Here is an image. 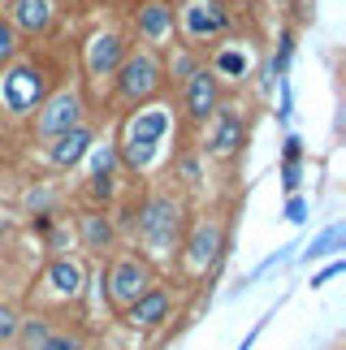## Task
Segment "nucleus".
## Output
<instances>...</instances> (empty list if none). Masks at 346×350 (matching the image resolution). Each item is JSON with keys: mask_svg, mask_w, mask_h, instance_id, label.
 I'll list each match as a JSON object with an SVG mask.
<instances>
[{"mask_svg": "<svg viewBox=\"0 0 346 350\" xmlns=\"http://www.w3.org/2000/svg\"><path fill=\"white\" fill-rule=\"evenodd\" d=\"M165 130H169V113L165 109H148V113H139V117H130V126H126V160L135 169H143L152 160L156 152V143L165 139Z\"/></svg>", "mask_w": 346, "mask_h": 350, "instance_id": "f257e3e1", "label": "nucleus"}, {"mask_svg": "<svg viewBox=\"0 0 346 350\" xmlns=\"http://www.w3.org/2000/svg\"><path fill=\"white\" fill-rule=\"evenodd\" d=\"M178 221H182V212L173 199H148V208L139 217V234L156 255H165L173 247V238H178Z\"/></svg>", "mask_w": 346, "mask_h": 350, "instance_id": "f03ea898", "label": "nucleus"}, {"mask_svg": "<svg viewBox=\"0 0 346 350\" xmlns=\"http://www.w3.org/2000/svg\"><path fill=\"white\" fill-rule=\"evenodd\" d=\"M156 87H161V65L148 52L126 57L117 65V91H122V100H148V96H156Z\"/></svg>", "mask_w": 346, "mask_h": 350, "instance_id": "7ed1b4c3", "label": "nucleus"}, {"mask_svg": "<svg viewBox=\"0 0 346 350\" xmlns=\"http://www.w3.org/2000/svg\"><path fill=\"white\" fill-rule=\"evenodd\" d=\"M0 100H5V109H13V113L35 109V104L44 100V74L31 70V65H18L9 78H0Z\"/></svg>", "mask_w": 346, "mask_h": 350, "instance_id": "20e7f679", "label": "nucleus"}, {"mask_svg": "<svg viewBox=\"0 0 346 350\" xmlns=\"http://www.w3.org/2000/svg\"><path fill=\"white\" fill-rule=\"evenodd\" d=\"M182 26H186V35H191L195 44H204V39L221 35L225 26H230V13H225L221 0H186L182 5Z\"/></svg>", "mask_w": 346, "mask_h": 350, "instance_id": "39448f33", "label": "nucleus"}, {"mask_svg": "<svg viewBox=\"0 0 346 350\" xmlns=\"http://www.w3.org/2000/svg\"><path fill=\"white\" fill-rule=\"evenodd\" d=\"M78 113H83V104H78L74 91H61V96H52V100H48V109L39 113V134L57 139V134L74 130V126H78Z\"/></svg>", "mask_w": 346, "mask_h": 350, "instance_id": "423d86ee", "label": "nucleus"}, {"mask_svg": "<svg viewBox=\"0 0 346 350\" xmlns=\"http://www.w3.org/2000/svg\"><path fill=\"white\" fill-rule=\"evenodd\" d=\"M109 290H113L117 303H135L139 294H148V273H143L135 260H122L109 277Z\"/></svg>", "mask_w": 346, "mask_h": 350, "instance_id": "0eeeda50", "label": "nucleus"}, {"mask_svg": "<svg viewBox=\"0 0 346 350\" xmlns=\"http://www.w3.org/2000/svg\"><path fill=\"white\" fill-rule=\"evenodd\" d=\"M122 61H126V48H122V39H117V35H100V39H91L87 65H91V74H96V78L113 74Z\"/></svg>", "mask_w": 346, "mask_h": 350, "instance_id": "6e6552de", "label": "nucleus"}, {"mask_svg": "<svg viewBox=\"0 0 346 350\" xmlns=\"http://www.w3.org/2000/svg\"><path fill=\"white\" fill-rule=\"evenodd\" d=\"M186 109H191V117H208L212 109H217V74H208V70H195L191 74Z\"/></svg>", "mask_w": 346, "mask_h": 350, "instance_id": "1a4fd4ad", "label": "nucleus"}, {"mask_svg": "<svg viewBox=\"0 0 346 350\" xmlns=\"http://www.w3.org/2000/svg\"><path fill=\"white\" fill-rule=\"evenodd\" d=\"M87 147H91V130L74 126V130L57 134V147H52V160H57V165H78V160L87 156Z\"/></svg>", "mask_w": 346, "mask_h": 350, "instance_id": "9d476101", "label": "nucleus"}, {"mask_svg": "<svg viewBox=\"0 0 346 350\" xmlns=\"http://www.w3.org/2000/svg\"><path fill=\"white\" fill-rule=\"evenodd\" d=\"M13 22L22 26V31H48V22H52V0H18L13 5Z\"/></svg>", "mask_w": 346, "mask_h": 350, "instance_id": "9b49d317", "label": "nucleus"}, {"mask_svg": "<svg viewBox=\"0 0 346 350\" xmlns=\"http://www.w3.org/2000/svg\"><path fill=\"white\" fill-rule=\"evenodd\" d=\"M238 147H243V117L221 113L217 134H212V152H217V156H234Z\"/></svg>", "mask_w": 346, "mask_h": 350, "instance_id": "f8f14e48", "label": "nucleus"}, {"mask_svg": "<svg viewBox=\"0 0 346 350\" xmlns=\"http://www.w3.org/2000/svg\"><path fill=\"white\" fill-rule=\"evenodd\" d=\"M165 312H169V299L161 290H148V294H139V299L130 303V320H135V325H161Z\"/></svg>", "mask_w": 346, "mask_h": 350, "instance_id": "ddd939ff", "label": "nucleus"}, {"mask_svg": "<svg viewBox=\"0 0 346 350\" xmlns=\"http://www.w3.org/2000/svg\"><path fill=\"white\" fill-rule=\"evenodd\" d=\"M217 247H221V230L212 221H204L195 230V238H191V264L195 268H204V264H212L217 260Z\"/></svg>", "mask_w": 346, "mask_h": 350, "instance_id": "4468645a", "label": "nucleus"}, {"mask_svg": "<svg viewBox=\"0 0 346 350\" xmlns=\"http://www.w3.org/2000/svg\"><path fill=\"white\" fill-rule=\"evenodd\" d=\"M169 26H173V9H169V5H161V0H148V5L139 9V31L148 35V39L169 35Z\"/></svg>", "mask_w": 346, "mask_h": 350, "instance_id": "2eb2a0df", "label": "nucleus"}, {"mask_svg": "<svg viewBox=\"0 0 346 350\" xmlns=\"http://www.w3.org/2000/svg\"><path fill=\"white\" fill-rule=\"evenodd\" d=\"M346 242V225L338 221V225H329V230L321 234V238H312V247L303 251V260H325V255H334L338 247Z\"/></svg>", "mask_w": 346, "mask_h": 350, "instance_id": "dca6fc26", "label": "nucleus"}, {"mask_svg": "<svg viewBox=\"0 0 346 350\" xmlns=\"http://www.w3.org/2000/svg\"><path fill=\"white\" fill-rule=\"evenodd\" d=\"M113 165H117V152H113V147L96 152V173H91V191H96L100 199L113 191Z\"/></svg>", "mask_w": 346, "mask_h": 350, "instance_id": "f3484780", "label": "nucleus"}, {"mask_svg": "<svg viewBox=\"0 0 346 350\" xmlns=\"http://www.w3.org/2000/svg\"><path fill=\"white\" fill-rule=\"evenodd\" d=\"M48 281H52V290H61V294H78V281H83V273H78V264L57 260V264L48 268Z\"/></svg>", "mask_w": 346, "mask_h": 350, "instance_id": "a211bd4d", "label": "nucleus"}, {"mask_svg": "<svg viewBox=\"0 0 346 350\" xmlns=\"http://www.w3.org/2000/svg\"><path fill=\"white\" fill-rule=\"evenodd\" d=\"M83 238H87V247H104V242L113 238V225L100 217V212H91V217H83Z\"/></svg>", "mask_w": 346, "mask_h": 350, "instance_id": "6ab92c4d", "label": "nucleus"}, {"mask_svg": "<svg viewBox=\"0 0 346 350\" xmlns=\"http://www.w3.org/2000/svg\"><path fill=\"white\" fill-rule=\"evenodd\" d=\"M217 74H225V78L247 74V57H243V52H234V48H225L221 57H217Z\"/></svg>", "mask_w": 346, "mask_h": 350, "instance_id": "aec40b11", "label": "nucleus"}, {"mask_svg": "<svg viewBox=\"0 0 346 350\" xmlns=\"http://www.w3.org/2000/svg\"><path fill=\"white\" fill-rule=\"evenodd\" d=\"M22 338H26V346H31V350H44V342H48V329L39 325V320H31V325L22 329Z\"/></svg>", "mask_w": 346, "mask_h": 350, "instance_id": "412c9836", "label": "nucleus"}, {"mask_svg": "<svg viewBox=\"0 0 346 350\" xmlns=\"http://www.w3.org/2000/svg\"><path fill=\"white\" fill-rule=\"evenodd\" d=\"M290 48H295V39H290V31L282 35V48H277V61H273V74H286L290 65Z\"/></svg>", "mask_w": 346, "mask_h": 350, "instance_id": "4be33fe9", "label": "nucleus"}, {"mask_svg": "<svg viewBox=\"0 0 346 350\" xmlns=\"http://www.w3.org/2000/svg\"><path fill=\"white\" fill-rule=\"evenodd\" d=\"M13 333H18V316H13L9 307H0V342L13 338Z\"/></svg>", "mask_w": 346, "mask_h": 350, "instance_id": "5701e85b", "label": "nucleus"}, {"mask_svg": "<svg viewBox=\"0 0 346 350\" xmlns=\"http://www.w3.org/2000/svg\"><path fill=\"white\" fill-rule=\"evenodd\" d=\"M9 57H13V26L0 22V61H9Z\"/></svg>", "mask_w": 346, "mask_h": 350, "instance_id": "b1692460", "label": "nucleus"}, {"mask_svg": "<svg viewBox=\"0 0 346 350\" xmlns=\"http://www.w3.org/2000/svg\"><path fill=\"white\" fill-rule=\"evenodd\" d=\"M282 186H286V191H299V160H286V169H282Z\"/></svg>", "mask_w": 346, "mask_h": 350, "instance_id": "393cba45", "label": "nucleus"}, {"mask_svg": "<svg viewBox=\"0 0 346 350\" xmlns=\"http://www.w3.org/2000/svg\"><path fill=\"white\" fill-rule=\"evenodd\" d=\"M303 217H308V204H303V199L295 195V199H290V204H286V221H295V225H299Z\"/></svg>", "mask_w": 346, "mask_h": 350, "instance_id": "a878e982", "label": "nucleus"}, {"mask_svg": "<svg viewBox=\"0 0 346 350\" xmlns=\"http://www.w3.org/2000/svg\"><path fill=\"white\" fill-rule=\"evenodd\" d=\"M44 350H78V342H70V338H48Z\"/></svg>", "mask_w": 346, "mask_h": 350, "instance_id": "bb28decb", "label": "nucleus"}, {"mask_svg": "<svg viewBox=\"0 0 346 350\" xmlns=\"http://www.w3.org/2000/svg\"><path fill=\"white\" fill-rule=\"evenodd\" d=\"M342 268H346V264H329V268H325V273H321V277H312V286H325V281H329V277H338V273H342Z\"/></svg>", "mask_w": 346, "mask_h": 350, "instance_id": "cd10ccee", "label": "nucleus"}, {"mask_svg": "<svg viewBox=\"0 0 346 350\" xmlns=\"http://www.w3.org/2000/svg\"><path fill=\"white\" fill-rule=\"evenodd\" d=\"M299 152H303V143L290 134V139H286V160H299Z\"/></svg>", "mask_w": 346, "mask_h": 350, "instance_id": "c85d7f7f", "label": "nucleus"}, {"mask_svg": "<svg viewBox=\"0 0 346 350\" xmlns=\"http://www.w3.org/2000/svg\"><path fill=\"white\" fill-rule=\"evenodd\" d=\"M178 74H195V65H191V57H178V65H173Z\"/></svg>", "mask_w": 346, "mask_h": 350, "instance_id": "c756f323", "label": "nucleus"}, {"mask_svg": "<svg viewBox=\"0 0 346 350\" xmlns=\"http://www.w3.org/2000/svg\"><path fill=\"white\" fill-rule=\"evenodd\" d=\"M251 342H256V338H247V342H243V346H238V350H251Z\"/></svg>", "mask_w": 346, "mask_h": 350, "instance_id": "7c9ffc66", "label": "nucleus"}]
</instances>
